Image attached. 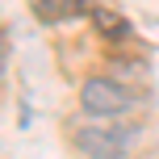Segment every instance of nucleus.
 I'll return each mask as SVG.
<instances>
[{
    "label": "nucleus",
    "instance_id": "f03ea898",
    "mask_svg": "<svg viewBox=\"0 0 159 159\" xmlns=\"http://www.w3.org/2000/svg\"><path fill=\"white\" fill-rule=\"evenodd\" d=\"M134 105H138V96L109 75H88L80 84V109L92 121H126Z\"/></svg>",
    "mask_w": 159,
    "mask_h": 159
},
{
    "label": "nucleus",
    "instance_id": "f257e3e1",
    "mask_svg": "<svg viewBox=\"0 0 159 159\" xmlns=\"http://www.w3.org/2000/svg\"><path fill=\"white\" fill-rule=\"evenodd\" d=\"M138 134H143L138 121H84L71 138L88 159H126Z\"/></svg>",
    "mask_w": 159,
    "mask_h": 159
}]
</instances>
